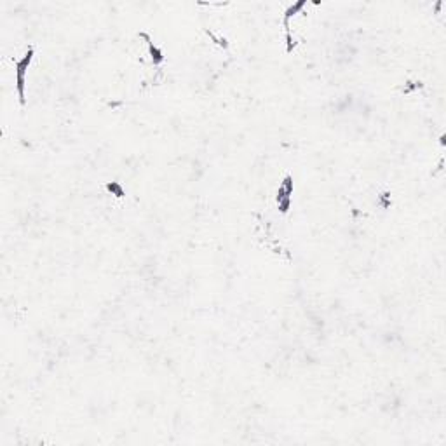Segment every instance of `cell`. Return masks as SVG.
<instances>
[{"label": "cell", "instance_id": "obj_4", "mask_svg": "<svg viewBox=\"0 0 446 446\" xmlns=\"http://www.w3.org/2000/svg\"><path fill=\"white\" fill-rule=\"evenodd\" d=\"M107 189L110 190L112 194H115L117 197H122L124 196V189L122 187L119 185V183H115V182H112V183H108L107 185Z\"/></svg>", "mask_w": 446, "mask_h": 446}, {"label": "cell", "instance_id": "obj_1", "mask_svg": "<svg viewBox=\"0 0 446 446\" xmlns=\"http://www.w3.org/2000/svg\"><path fill=\"white\" fill-rule=\"evenodd\" d=\"M31 58H33V47H28V51L24 52V56L16 63V87H17V96H19V103L24 105L26 100H24V75H26V70L31 63Z\"/></svg>", "mask_w": 446, "mask_h": 446}, {"label": "cell", "instance_id": "obj_2", "mask_svg": "<svg viewBox=\"0 0 446 446\" xmlns=\"http://www.w3.org/2000/svg\"><path fill=\"white\" fill-rule=\"evenodd\" d=\"M291 194H293V178L291 176H286L284 182L279 187L277 196H275V201H277V206L281 210V213H288L289 211V206H291Z\"/></svg>", "mask_w": 446, "mask_h": 446}, {"label": "cell", "instance_id": "obj_3", "mask_svg": "<svg viewBox=\"0 0 446 446\" xmlns=\"http://www.w3.org/2000/svg\"><path fill=\"white\" fill-rule=\"evenodd\" d=\"M148 49H150V54H152V59H154V65H159V63L164 61V56H162L161 49L155 47L152 42H148Z\"/></svg>", "mask_w": 446, "mask_h": 446}]
</instances>
